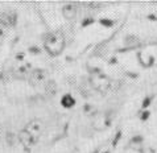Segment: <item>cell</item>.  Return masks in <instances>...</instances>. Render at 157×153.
<instances>
[{
    "instance_id": "2",
    "label": "cell",
    "mask_w": 157,
    "mask_h": 153,
    "mask_svg": "<svg viewBox=\"0 0 157 153\" xmlns=\"http://www.w3.org/2000/svg\"><path fill=\"white\" fill-rule=\"evenodd\" d=\"M90 82H91V85H93L94 89L102 91V93L107 91L108 89H110V86H111L110 78H108L107 75H104V74H102V73H94V74H91Z\"/></svg>"
},
{
    "instance_id": "1",
    "label": "cell",
    "mask_w": 157,
    "mask_h": 153,
    "mask_svg": "<svg viewBox=\"0 0 157 153\" xmlns=\"http://www.w3.org/2000/svg\"><path fill=\"white\" fill-rule=\"evenodd\" d=\"M44 46H45L46 52L52 55H58L65 48V36L59 30H54L50 32L46 36L45 41H44Z\"/></svg>"
},
{
    "instance_id": "5",
    "label": "cell",
    "mask_w": 157,
    "mask_h": 153,
    "mask_svg": "<svg viewBox=\"0 0 157 153\" xmlns=\"http://www.w3.org/2000/svg\"><path fill=\"white\" fill-rule=\"evenodd\" d=\"M46 79H48V73L42 69L32 70L29 74V81L32 85H42L46 82Z\"/></svg>"
},
{
    "instance_id": "9",
    "label": "cell",
    "mask_w": 157,
    "mask_h": 153,
    "mask_svg": "<svg viewBox=\"0 0 157 153\" xmlns=\"http://www.w3.org/2000/svg\"><path fill=\"white\" fill-rule=\"evenodd\" d=\"M132 153H133V152H132Z\"/></svg>"
},
{
    "instance_id": "3",
    "label": "cell",
    "mask_w": 157,
    "mask_h": 153,
    "mask_svg": "<svg viewBox=\"0 0 157 153\" xmlns=\"http://www.w3.org/2000/svg\"><path fill=\"white\" fill-rule=\"evenodd\" d=\"M24 129L27 131L33 139L38 140V137H40L44 133V131H45V124H44V121L41 119H32L25 125Z\"/></svg>"
},
{
    "instance_id": "4",
    "label": "cell",
    "mask_w": 157,
    "mask_h": 153,
    "mask_svg": "<svg viewBox=\"0 0 157 153\" xmlns=\"http://www.w3.org/2000/svg\"><path fill=\"white\" fill-rule=\"evenodd\" d=\"M111 123V117L107 112H98L93 117V127L95 129H106Z\"/></svg>"
},
{
    "instance_id": "6",
    "label": "cell",
    "mask_w": 157,
    "mask_h": 153,
    "mask_svg": "<svg viewBox=\"0 0 157 153\" xmlns=\"http://www.w3.org/2000/svg\"><path fill=\"white\" fill-rule=\"evenodd\" d=\"M19 141L23 144L24 148H27V149H30V148H32L34 144L37 143V140L33 139L25 129H23V131H20V132H19Z\"/></svg>"
},
{
    "instance_id": "8",
    "label": "cell",
    "mask_w": 157,
    "mask_h": 153,
    "mask_svg": "<svg viewBox=\"0 0 157 153\" xmlns=\"http://www.w3.org/2000/svg\"><path fill=\"white\" fill-rule=\"evenodd\" d=\"M62 104L65 107H71L75 104V100L73 99L71 95H65V97L62 98Z\"/></svg>"
},
{
    "instance_id": "7",
    "label": "cell",
    "mask_w": 157,
    "mask_h": 153,
    "mask_svg": "<svg viewBox=\"0 0 157 153\" xmlns=\"http://www.w3.org/2000/svg\"><path fill=\"white\" fill-rule=\"evenodd\" d=\"M62 13L67 20H74L78 13V6L75 3H67L62 7Z\"/></svg>"
}]
</instances>
